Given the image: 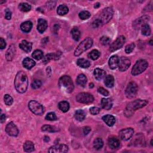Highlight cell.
I'll list each match as a JSON object with an SVG mask.
<instances>
[{
    "label": "cell",
    "mask_w": 153,
    "mask_h": 153,
    "mask_svg": "<svg viewBox=\"0 0 153 153\" xmlns=\"http://www.w3.org/2000/svg\"><path fill=\"white\" fill-rule=\"evenodd\" d=\"M32 56L37 60H40L44 58L43 57V53L40 50H35L34 51V53L32 54Z\"/></svg>",
    "instance_id": "cell-40"
},
{
    "label": "cell",
    "mask_w": 153,
    "mask_h": 153,
    "mask_svg": "<svg viewBox=\"0 0 153 153\" xmlns=\"http://www.w3.org/2000/svg\"><path fill=\"white\" fill-rule=\"evenodd\" d=\"M91 131V128L89 127H85L83 128V132L85 135H87Z\"/></svg>",
    "instance_id": "cell-52"
},
{
    "label": "cell",
    "mask_w": 153,
    "mask_h": 153,
    "mask_svg": "<svg viewBox=\"0 0 153 153\" xmlns=\"http://www.w3.org/2000/svg\"><path fill=\"white\" fill-rule=\"evenodd\" d=\"M141 31H142V34L144 35L145 36H149L151 34V28L150 27V26L148 25V24H145L144 25H143L141 27Z\"/></svg>",
    "instance_id": "cell-38"
},
{
    "label": "cell",
    "mask_w": 153,
    "mask_h": 153,
    "mask_svg": "<svg viewBox=\"0 0 153 153\" xmlns=\"http://www.w3.org/2000/svg\"><path fill=\"white\" fill-rule=\"evenodd\" d=\"M137 90H138V87H137V84L134 81L130 83L126 90V95L127 97L129 99L135 97L137 95Z\"/></svg>",
    "instance_id": "cell-7"
},
{
    "label": "cell",
    "mask_w": 153,
    "mask_h": 153,
    "mask_svg": "<svg viewBox=\"0 0 153 153\" xmlns=\"http://www.w3.org/2000/svg\"><path fill=\"white\" fill-rule=\"evenodd\" d=\"M44 141L45 142H49L50 141V139H49V137L48 136H45L44 137Z\"/></svg>",
    "instance_id": "cell-54"
},
{
    "label": "cell",
    "mask_w": 153,
    "mask_h": 153,
    "mask_svg": "<svg viewBox=\"0 0 153 153\" xmlns=\"http://www.w3.org/2000/svg\"><path fill=\"white\" fill-rule=\"evenodd\" d=\"M131 62L128 58L125 57H121L119 59L118 67L120 71H125L131 66Z\"/></svg>",
    "instance_id": "cell-12"
},
{
    "label": "cell",
    "mask_w": 153,
    "mask_h": 153,
    "mask_svg": "<svg viewBox=\"0 0 153 153\" xmlns=\"http://www.w3.org/2000/svg\"><path fill=\"white\" fill-rule=\"evenodd\" d=\"M102 107L105 110H109L112 108V102L109 98H103L101 101Z\"/></svg>",
    "instance_id": "cell-23"
},
{
    "label": "cell",
    "mask_w": 153,
    "mask_h": 153,
    "mask_svg": "<svg viewBox=\"0 0 153 153\" xmlns=\"http://www.w3.org/2000/svg\"><path fill=\"white\" fill-rule=\"evenodd\" d=\"M77 65L83 68H87L90 66V63L89 60L85 59H79L76 61Z\"/></svg>",
    "instance_id": "cell-30"
},
{
    "label": "cell",
    "mask_w": 153,
    "mask_h": 153,
    "mask_svg": "<svg viewBox=\"0 0 153 153\" xmlns=\"http://www.w3.org/2000/svg\"><path fill=\"white\" fill-rule=\"evenodd\" d=\"M151 145H152V139H151Z\"/></svg>",
    "instance_id": "cell-57"
},
{
    "label": "cell",
    "mask_w": 153,
    "mask_h": 153,
    "mask_svg": "<svg viewBox=\"0 0 153 153\" xmlns=\"http://www.w3.org/2000/svg\"><path fill=\"white\" fill-rule=\"evenodd\" d=\"M35 65V61L29 58H26L23 60V66H24L27 70H30Z\"/></svg>",
    "instance_id": "cell-20"
},
{
    "label": "cell",
    "mask_w": 153,
    "mask_h": 153,
    "mask_svg": "<svg viewBox=\"0 0 153 153\" xmlns=\"http://www.w3.org/2000/svg\"><path fill=\"white\" fill-rule=\"evenodd\" d=\"M5 131L7 134L11 136H17L19 134V130L17 126L13 122H10L6 126Z\"/></svg>",
    "instance_id": "cell-14"
},
{
    "label": "cell",
    "mask_w": 153,
    "mask_h": 153,
    "mask_svg": "<svg viewBox=\"0 0 153 153\" xmlns=\"http://www.w3.org/2000/svg\"><path fill=\"white\" fill-rule=\"evenodd\" d=\"M150 20V17L148 16H144L137 20H136L135 22V25L137 27H142L143 25L147 24V22Z\"/></svg>",
    "instance_id": "cell-21"
},
{
    "label": "cell",
    "mask_w": 153,
    "mask_h": 153,
    "mask_svg": "<svg viewBox=\"0 0 153 153\" xmlns=\"http://www.w3.org/2000/svg\"><path fill=\"white\" fill-rule=\"evenodd\" d=\"M76 100L81 104H90L94 101V97L89 93H80L76 96Z\"/></svg>",
    "instance_id": "cell-8"
},
{
    "label": "cell",
    "mask_w": 153,
    "mask_h": 153,
    "mask_svg": "<svg viewBox=\"0 0 153 153\" xmlns=\"http://www.w3.org/2000/svg\"><path fill=\"white\" fill-rule=\"evenodd\" d=\"M43 131L49 132H55L58 131V129L55 126H51L50 125H44L41 127Z\"/></svg>",
    "instance_id": "cell-39"
},
{
    "label": "cell",
    "mask_w": 153,
    "mask_h": 153,
    "mask_svg": "<svg viewBox=\"0 0 153 153\" xmlns=\"http://www.w3.org/2000/svg\"><path fill=\"white\" fill-rule=\"evenodd\" d=\"M74 117H75V118L77 121H82L85 120L86 117V112L81 110H77L75 112Z\"/></svg>",
    "instance_id": "cell-27"
},
{
    "label": "cell",
    "mask_w": 153,
    "mask_h": 153,
    "mask_svg": "<svg viewBox=\"0 0 153 153\" xmlns=\"http://www.w3.org/2000/svg\"><path fill=\"white\" fill-rule=\"evenodd\" d=\"M71 33L73 39L75 41H77L80 40V37H81V33L79 29L77 28H74L73 29H72Z\"/></svg>",
    "instance_id": "cell-32"
},
{
    "label": "cell",
    "mask_w": 153,
    "mask_h": 153,
    "mask_svg": "<svg viewBox=\"0 0 153 153\" xmlns=\"http://www.w3.org/2000/svg\"><path fill=\"white\" fill-rule=\"evenodd\" d=\"M119 58L117 55L112 56L109 60V66L111 70H115L118 67Z\"/></svg>",
    "instance_id": "cell-19"
},
{
    "label": "cell",
    "mask_w": 153,
    "mask_h": 153,
    "mask_svg": "<svg viewBox=\"0 0 153 153\" xmlns=\"http://www.w3.org/2000/svg\"><path fill=\"white\" fill-rule=\"evenodd\" d=\"M100 41H101V44L102 45H106L109 44V43L111 41V40H110V38L109 37H106V36H104V37L101 38Z\"/></svg>",
    "instance_id": "cell-45"
},
{
    "label": "cell",
    "mask_w": 153,
    "mask_h": 153,
    "mask_svg": "<svg viewBox=\"0 0 153 153\" xmlns=\"http://www.w3.org/2000/svg\"><path fill=\"white\" fill-rule=\"evenodd\" d=\"M104 83L107 87L109 88L112 87L114 85V79L113 77V76L111 75H107L105 77Z\"/></svg>",
    "instance_id": "cell-28"
},
{
    "label": "cell",
    "mask_w": 153,
    "mask_h": 153,
    "mask_svg": "<svg viewBox=\"0 0 153 153\" xmlns=\"http://www.w3.org/2000/svg\"><path fill=\"white\" fill-rule=\"evenodd\" d=\"M6 46V43L3 38H0V47L1 49H4Z\"/></svg>",
    "instance_id": "cell-51"
},
{
    "label": "cell",
    "mask_w": 153,
    "mask_h": 153,
    "mask_svg": "<svg viewBox=\"0 0 153 153\" xmlns=\"http://www.w3.org/2000/svg\"><path fill=\"white\" fill-rule=\"evenodd\" d=\"M108 145L111 149L116 150L120 147V141L115 137H111L108 139Z\"/></svg>",
    "instance_id": "cell-25"
},
{
    "label": "cell",
    "mask_w": 153,
    "mask_h": 153,
    "mask_svg": "<svg viewBox=\"0 0 153 153\" xmlns=\"http://www.w3.org/2000/svg\"><path fill=\"white\" fill-rule=\"evenodd\" d=\"M32 28V23L30 21H26L22 23L20 25V29L24 32L28 33L30 31Z\"/></svg>",
    "instance_id": "cell-22"
},
{
    "label": "cell",
    "mask_w": 153,
    "mask_h": 153,
    "mask_svg": "<svg viewBox=\"0 0 153 153\" xmlns=\"http://www.w3.org/2000/svg\"><path fill=\"white\" fill-rule=\"evenodd\" d=\"M76 81V84H77L79 86L84 87L86 85L87 79L85 75L81 74L77 76Z\"/></svg>",
    "instance_id": "cell-24"
},
{
    "label": "cell",
    "mask_w": 153,
    "mask_h": 153,
    "mask_svg": "<svg viewBox=\"0 0 153 153\" xmlns=\"http://www.w3.org/2000/svg\"><path fill=\"white\" fill-rule=\"evenodd\" d=\"M47 26L48 25H47V22L46 20L43 19H38L37 29L40 33L41 34L43 33L45 30H46Z\"/></svg>",
    "instance_id": "cell-16"
},
{
    "label": "cell",
    "mask_w": 153,
    "mask_h": 153,
    "mask_svg": "<svg viewBox=\"0 0 153 153\" xmlns=\"http://www.w3.org/2000/svg\"><path fill=\"white\" fill-rule=\"evenodd\" d=\"M134 133V130L132 128H126L122 129L119 132V136L121 139L128 141L132 137Z\"/></svg>",
    "instance_id": "cell-11"
},
{
    "label": "cell",
    "mask_w": 153,
    "mask_h": 153,
    "mask_svg": "<svg viewBox=\"0 0 153 153\" xmlns=\"http://www.w3.org/2000/svg\"><path fill=\"white\" fill-rule=\"evenodd\" d=\"M19 8L22 12H28L30 11V9H31V6H30V5H29L28 3H20L19 4Z\"/></svg>",
    "instance_id": "cell-37"
},
{
    "label": "cell",
    "mask_w": 153,
    "mask_h": 153,
    "mask_svg": "<svg viewBox=\"0 0 153 153\" xmlns=\"http://www.w3.org/2000/svg\"><path fill=\"white\" fill-rule=\"evenodd\" d=\"M61 56L60 52H57V53H51L49 54H47L44 58H43V62L44 64H47L50 60L54 59V60H58L60 58Z\"/></svg>",
    "instance_id": "cell-15"
},
{
    "label": "cell",
    "mask_w": 153,
    "mask_h": 153,
    "mask_svg": "<svg viewBox=\"0 0 153 153\" xmlns=\"http://www.w3.org/2000/svg\"><path fill=\"white\" fill-rule=\"evenodd\" d=\"M5 118H6V117H5V114H2L1 115V123H3L5 121Z\"/></svg>",
    "instance_id": "cell-53"
},
{
    "label": "cell",
    "mask_w": 153,
    "mask_h": 153,
    "mask_svg": "<svg viewBox=\"0 0 153 153\" xmlns=\"http://www.w3.org/2000/svg\"><path fill=\"white\" fill-rule=\"evenodd\" d=\"M100 56H101V53L97 50H93L90 53H89L88 55V57L90 59L94 60L97 59L99 57H100Z\"/></svg>",
    "instance_id": "cell-35"
},
{
    "label": "cell",
    "mask_w": 153,
    "mask_h": 153,
    "mask_svg": "<svg viewBox=\"0 0 153 153\" xmlns=\"http://www.w3.org/2000/svg\"><path fill=\"white\" fill-rule=\"evenodd\" d=\"M24 149L25 152H32L34 150V145L31 141H28L25 142L24 145Z\"/></svg>",
    "instance_id": "cell-31"
},
{
    "label": "cell",
    "mask_w": 153,
    "mask_h": 153,
    "mask_svg": "<svg viewBox=\"0 0 153 153\" xmlns=\"http://www.w3.org/2000/svg\"><path fill=\"white\" fill-rule=\"evenodd\" d=\"M148 66L147 60L141 59L137 60L132 69V74L134 76L139 75L146 70Z\"/></svg>",
    "instance_id": "cell-5"
},
{
    "label": "cell",
    "mask_w": 153,
    "mask_h": 153,
    "mask_svg": "<svg viewBox=\"0 0 153 153\" xmlns=\"http://www.w3.org/2000/svg\"><path fill=\"white\" fill-rule=\"evenodd\" d=\"M5 1H1V4H3V3H5Z\"/></svg>",
    "instance_id": "cell-58"
},
{
    "label": "cell",
    "mask_w": 153,
    "mask_h": 153,
    "mask_svg": "<svg viewBox=\"0 0 153 153\" xmlns=\"http://www.w3.org/2000/svg\"><path fill=\"white\" fill-rule=\"evenodd\" d=\"M104 146V142L102 139L101 138H96L94 142H93V147L97 150H99L102 148Z\"/></svg>",
    "instance_id": "cell-36"
},
{
    "label": "cell",
    "mask_w": 153,
    "mask_h": 153,
    "mask_svg": "<svg viewBox=\"0 0 153 153\" xmlns=\"http://www.w3.org/2000/svg\"><path fill=\"white\" fill-rule=\"evenodd\" d=\"M59 108L64 112H66L70 109V104L66 101H62L59 104Z\"/></svg>",
    "instance_id": "cell-34"
},
{
    "label": "cell",
    "mask_w": 153,
    "mask_h": 153,
    "mask_svg": "<svg viewBox=\"0 0 153 153\" xmlns=\"http://www.w3.org/2000/svg\"><path fill=\"white\" fill-rule=\"evenodd\" d=\"M99 6H100V4H99V3H97V4H96L95 5V8H98V7H99Z\"/></svg>",
    "instance_id": "cell-55"
},
{
    "label": "cell",
    "mask_w": 153,
    "mask_h": 153,
    "mask_svg": "<svg viewBox=\"0 0 153 153\" xmlns=\"http://www.w3.org/2000/svg\"><path fill=\"white\" fill-rule=\"evenodd\" d=\"M135 47V45L134 43H131L130 44H128L125 48V51L126 53H131L133 51Z\"/></svg>",
    "instance_id": "cell-46"
},
{
    "label": "cell",
    "mask_w": 153,
    "mask_h": 153,
    "mask_svg": "<svg viewBox=\"0 0 153 153\" xmlns=\"http://www.w3.org/2000/svg\"><path fill=\"white\" fill-rule=\"evenodd\" d=\"M89 86H90V88H93L94 86V85L93 83H91V84H90Z\"/></svg>",
    "instance_id": "cell-56"
},
{
    "label": "cell",
    "mask_w": 153,
    "mask_h": 153,
    "mask_svg": "<svg viewBox=\"0 0 153 153\" xmlns=\"http://www.w3.org/2000/svg\"><path fill=\"white\" fill-rule=\"evenodd\" d=\"M102 24V22L100 20V19H96L92 23V26L93 28H97L100 26Z\"/></svg>",
    "instance_id": "cell-49"
},
{
    "label": "cell",
    "mask_w": 153,
    "mask_h": 153,
    "mask_svg": "<svg viewBox=\"0 0 153 153\" xmlns=\"http://www.w3.org/2000/svg\"><path fill=\"white\" fill-rule=\"evenodd\" d=\"M15 47L13 45H11L8 50L6 52V59L8 61H11L14 55Z\"/></svg>",
    "instance_id": "cell-29"
},
{
    "label": "cell",
    "mask_w": 153,
    "mask_h": 153,
    "mask_svg": "<svg viewBox=\"0 0 153 153\" xmlns=\"http://www.w3.org/2000/svg\"><path fill=\"white\" fill-rule=\"evenodd\" d=\"M102 120L105 123L110 127H112L116 123V118L112 115H106L102 117Z\"/></svg>",
    "instance_id": "cell-18"
},
{
    "label": "cell",
    "mask_w": 153,
    "mask_h": 153,
    "mask_svg": "<svg viewBox=\"0 0 153 153\" xmlns=\"http://www.w3.org/2000/svg\"><path fill=\"white\" fill-rule=\"evenodd\" d=\"M5 19L7 20H10L12 18V12L10 9H5Z\"/></svg>",
    "instance_id": "cell-50"
},
{
    "label": "cell",
    "mask_w": 153,
    "mask_h": 153,
    "mask_svg": "<svg viewBox=\"0 0 153 153\" xmlns=\"http://www.w3.org/2000/svg\"><path fill=\"white\" fill-rule=\"evenodd\" d=\"M90 112L91 114L95 116V115H97L99 113V112H100V109H99L98 107H92V108H90Z\"/></svg>",
    "instance_id": "cell-48"
},
{
    "label": "cell",
    "mask_w": 153,
    "mask_h": 153,
    "mask_svg": "<svg viewBox=\"0 0 153 153\" xmlns=\"http://www.w3.org/2000/svg\"><path fill=\"white\" fill-rule=\"evenodd\" d=\"M125 41H126V38L124 36H120L118 37L116 40L114 41L110 45V51L113 52L120 49L124 45Z\"/></svg>",
    "instance_id": "cell-10"
},
{
    "label": "cell",
    "mask_w": 153,
    "mask_h": 153,
    "mask_svg": "<svg viewBox=\"0 0 153 153\" xmlns=\"http://www.w3.org/2000/svg\"><path fill=\"white\" fill-rule=\"evenodd\" d=\"M94 75L96 80H101L105 77L106 75V72L104 70H101V69L96 68L94 71Z\"/></svg>",
    "instance_id": "cell-26"
},
{
    "label": "cell",
    "mask_w": 153,
    "mask_h": 153,
    "mask_svg": "<svg viewBox=\"0 0 153 153\" xmlns=\"http://www.w3.org/2000/svg\"><path fill=\"white\" fill-rule=\"evenodd\" d=\"M59 86L61 89L65 91L66 93H70L74 90V84L70 76L64 75L61 76L59 80Z\"/></svg>",
    "instance_id": "cell-3"
},
{
    "label": "cell",
    "mask_w": 153,
    "mask_h": 153,
    "mask_svg": "<svg viewBox=\"0 0 153 153\" xmlns=\"http://www.w3.org/2000/svg\"><path fill=\"white\" fill-rule=\"evenodd\" d=\"M97 91H98V92L99 93L102 95H104V96H108L109 95V92H108V91H107L106 90H105V89L102 88V87H99V88H98Z\"/></svg>",
    "instance_id": "cell-47"
},
{
    "label": "cell",
    "mask_w": 153,
    "mask_h": 153,
    "mask_svg": "<svg viewBox=\"0 0 153 153\" xmlns=\"http://www.w3.org/2000/svg\"><path fill=\"white\" fill-rule=\"evenodd\" d=\"M45 120H49V121H56L58 120V118L56 116V114L54 112H49L48 113L46 116L45 117Z\"/></svg>",
    "instance_id": "cell-43"
},
{
    "label": "cell",
    "mask_w": 153,
    "mask_h": 153,
    "mask_svg": "<svg viewBox=\"0 0 153 153\" xmlns=\"http://www.w3.org/2000/svg\"><path fill=\"white\" fill-rule=\"evenodd\" d=\"M93 43V40L91 38H86L76 47L74 51V55L75 56H79L83 52H85L92 46Z\"/></svg>",
    "instance_id": "cell-4"
},
{
    "label": "cell",
    "mask_w": 153,
    "mask_h": 153,
    "mask_svg": "<svg viewBox=\"0 0 153 153\" xmlns=\"http://www.w3.org/2000/svg\"><path fill=\"white\" fill-rule=\"evenodd\" d=\"M68 151V147L65 144L56 145L50 147L49 152L50 153H65Z\"/></svg>",
    "instance_id": "cell-13"
},
{
    "label": "cell",
    "mask_w": 153,
    "mask_h": 153,
    "mask_svg": "<svg viewBox=\"0 0 153 153\" xmlns=\"http://www.w3.org/2000/svg\"><path fill=\"white\" fill-rule=\"evenodd\" d=\"M42 85V83L40 80H35L32 81V84H31V86L32 89H38L41 87Z\"/></svg>",
    "instance_id": "cell-44"
},
{
    "label": "cell",
    "mask_w": 153,
    "mask_h": 153,
    "mask_svg": "<svg viewBox=\"0 0 153 153\" xmlns=\"http://www.w3.org/2000/svg\"><path fill=\"white\" fill-rule=\"evenodd\" d=\"M68 8L65 5H60L57 10V13L60 16H64V15L68 13Z\"/></svg>",
    "instance_id": "cell-33"
},
{
    "label": "cell",
    "mask_w": 153,
    "mask_h": 153,
    "mask_svg": "<svg viewBox=\"0 0 153 153\" xmlns=\"http://www.w3.org/2000/svg\"><path fill=\"white\" fill-rule=\"evenodd\" d=\"M32 44L26 40H23L19 44V47L24 51L28 53L32 50Z\"/></svg>",
    "instance_id": "cell-17"
},
{
    "label": "cell",
    "mask_w": 153,
    "mask_h": 153,
    "mask_svg": "<svg viewBox=\"0 0 153 153\" xmlns=\"http://www.w3.org/2000/svg\"><path fill=\"white\" fill-rule=\"evenodd\" d=\"M91 16L90 13L87 11H82L79 13V18L82 20H87Z\"/></svg>",
    "instance_id": "cell-41"
},
{
    "label": "cell",
    "mask_w": 153,
    "mask_h": 153,
    "mask_svg": "<svg viewBox=\"0 0 153 153\" xmlns=\"http://www.w3.org/2000/svg\"><path fill=\"white\" fill-rule=\"evenodd\" d=\"M4 102H5V104L7 105H8V106L12 105V104L13 103V99L9 95H5L4 96Z\"/></svg>",
    "instance_id": "cell-42"
},
{
    "label": "cell",
    "mask_w": 153,
    "mask_h": 153,
    "mask_svg": "<svg viewBox=\"0 0 153 153\" xmlns=\"http://www.w3.org/2000/svg\"><path fill=\"white\" fill-rule=\"evenodd\" d=\"M28 86V79L27 75L24 71L18 72L14 79V87L18 92L23 93L25 92Z\"/></svg>",
    "instance_id": "cell-1"
},
{
    "label": "cell",
    "mask_w": 153,
    "mask_h": 153,
    "mask_svg": "<svg viewBox=\"0 0 153 153\" xmlns=\"http://www.w3.org/2000/svg\"><path fill=\"white\" fill-rule=\"evenodd\" d=\"M28 106L29 110L37 116H41L44 113L43 106L35 101H30L29 102Z\"/></svg>",
    "instance_id": "cell-6"
},
{
    "label": "cell",
    "mask_w": 153,
    "mask_h": 153,
    "mask_svg": "<svg viewBox=\"0 0 153 153\" xmlns=\"http://www.w3.org/2000/svg\"><path fill=\"white\" fill-rule=\"evenodd\" d=\"M113 10L112 8L107 7L103 10L100 15V20L102 22V24H106L108 23L112 18Z\"/></svg>",
    "instance_id": "cell-9"
},
{
    "label": "cell",
    "mask_w": 153,
    "mask_h": 153,
    "mask_svg": "<svg viewBox=\"0 0 153 153\" xmlns=\"http://www.w3.org/2000/svg\"><path fill=\"white\" fill-rule=\"evenodd\" d=\"M148 103L147 100L137 99L127 105L125 113L127 116H131L133 114L134 111L143 108L144 106H146Z\"/></svg>",
    "instance_id": "cell-2"
}]
</instances>
